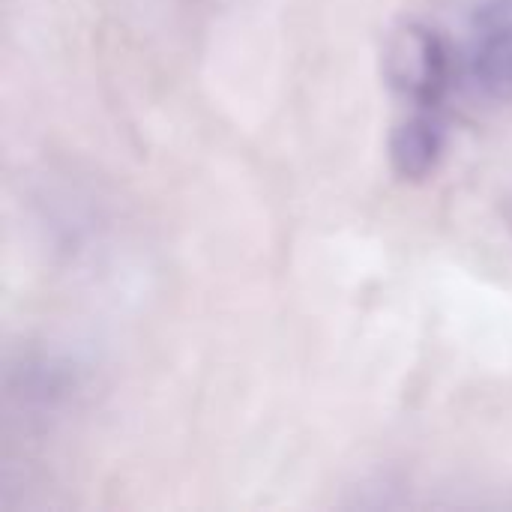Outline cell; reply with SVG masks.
I'll list each match as a JSON object with an SVG mask.
<instances>
[{"label": "cell", "mask_w": 512, "mask_h": 512, "mask_svg": "<svg viewBox=\"0 0 512 512\" xmlns=\"http://www.w3.org/2000/svg\"><path fill=\"white\" fill-rule=\"evenodd\" d=\"M384 72L393 90L420 111H438L453 87V54L435 27L408 21L387 42Z\"/></svg>", "instance_id": "cell-1"}, {"label": "cell", "mask_w": 512, "mask_h": 512, "mask_svg": "<svg viewBox=\"0 0 512 512\" xmlns=\"http://www.w3.org/2000/svg\"><path fill=\"white\" fill-rule=\"evenodd\" d=\"M447 147L444 123L435 111H420L399 123L390 135V165L393 174L405 183H423L441 165Z\"/></svg>", "instance_id": "cell-2"}, {"label": "cell", "mask_w": 512, "mask_h": 512, "mask_svg": "<svg viewBox=\"0 0 512 512\" xmlns=\"http://www.w3.org/2000/svg\"><path fill=\"white\" fill-rule=\"evenodd\" d=\"M471 81L495 102H512V33L471 36Z\"/></svg>", "instance_id": "cell-3"}, {"label": "cell", "mask_w": 512, "mask_h": 512, "mask_svg": "<svg viewBox=\"0 0 512 512\" xmlns=\"http://www.w3.org/2000/svg\"><path fill=\"white\" fill-rule=\"evenodd\" d=\"M512 33V0H480L471 12V36Z\"/></svg>", "instance_id": "cell-4"}]
</instances>
